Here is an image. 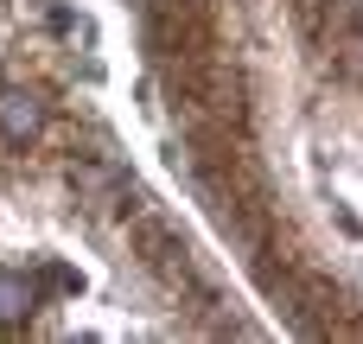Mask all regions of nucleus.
Listing matches in <instances>:
<instances>
[{
  "label": "nucleus",
  "mask_w": 363,
  "mask_h": 344,
  "mask_svg": "<svg viewBox=\"0 0 363 344\" xmlns=\"http://www.w3.org/2000/svg\"><path fill=\"white\" fill-rule=\"evenodd\" d=\"M70 192H77L89 211H115V204L128 198L121 172H108V166H96V160H77V166H70Z\"/></svg>",
  "instance_id": "obj_1"
},
{
  "label": "nucleus",
  "mask_w": 363,
  "mask_h": 344,
  "mask_svg": "<svg viewBox=\"0 0 363 344\" xmlns=\"http://www.w3.org/2000/svg\"><path fill=\"white\" fill-rule=\"evenodd\" d=\"M38 121H45V115H38L32 96H19V89L0 96V140H6V147H26V140L38 134Z\"/></svg>",
  "instance_id": "obj_2"
},
{
  "label": "nucleus",
  "mask_w": 363,
  "mask_h": 344,
  "mask_svg": "<svg viewBox=\"0 0 363 344\" xmlns=\"http://www.w3.org/2000/svg\"><path fill=\"white\" fill-rule=\"evenodd\" d=\"M26 306H32V287H26L19 274H6V268H0V326L26 319Z\"/></svg>",
  "instance_id": "obj_3"
},
{
  "label": "nucleus",
  "mask_w": 363,
  "mask_h": 344,
  "mask_svg": "<svg viewBox=\"0 0 363 344\" xmlns=\"http://www.w3.org/2000/svg\"><path fill=\"white\" fill-rule=\"evenodd\" d=\"M338 64H345L351 77H363V32H357V38H345V51H338Z\"/></svg>",
  "instance_id": "obj_4"
}]
</instances>
